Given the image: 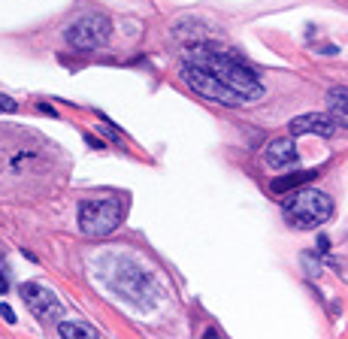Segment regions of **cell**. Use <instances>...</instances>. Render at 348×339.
Returning a JSON list of instances; mask_svg holds the SVG:
<instances>
[{"mask_svg":"<svg viewBox=\"0 0 348 339\" xmlns=\"http://www.w3.org/2000/svg\"><path fill=\"white\" fill-rule=\"evenodd\" d=\"M188 64H197L203 70H209L212 76H218L227 88H233L245 103L248 100H261L264 97V85L261 79L255 76V70H248L242 61H236L233 55H224V52H206V49H191L188 55Z\"/></svg>","mask_w":348,"mask_h":339,"instance_id":"cell-1","label":"cell"},{"mask_svg":"<svg viewBox=\"0 0 348 339\" xmlns=\"http://www.w3.org/2000/svg\"><path fill=\"white\" fill-rule=\"evenodd\" d=\"M282 197H285L282 212H285L288 224L297 227V230L321 227L333 215V200L318 188H294V191H288Z\"/></svg>","mask_w":348,"mask_h":339,"instance_id":"cell-2","label":"cell"},{"mask_svg":"<svg viewBox=\"0 0 348 339\" xmlns=\"http://www.w3.org/2000/svg\"><path fill=\"white\" fill-rule=\"evenodd\" d=\"M115 273L109 276V285L124 297V300H130V303H136V306H142V309H152L158 300H161V291H158V285H155V279L145 273V270H139L136 264H130V261H115Z\"/></svg>","mask_w":348,"mask_h":339,"instance_id":"cell-3","label":"cell"},{"mask_svg":"<svg viewBox=\"0 0 348 339\" xmlns=\"http://www.w3.org/2000/svg\"><path fill=\"white\" fill-rule=\"evenodd\" d=\"M124 200L118 197H100V200H85L79 206V230L85 236H109L118 230L124 221Z\"/></svg>","mask_w":348,"mask_h":339,"instance_id":"cell-4","label":"cell"},{"mask_svg":"<svg viewBox=\"0 0 348 339\" xmlns=\"http://www.w3.org/2000/svg\"><path fill=\"white\" fill-rule=\"evenodd\" d=\"M179 76L185 79V85H188L191 91H197V94L206 97V100H215V103H221V106H242V103H245L233 88H227L218 76H212L209 70H203V67H197V64H188V61H185V67L179 70Z\"/></svg>","mask_w":348,"mask_h":339,"instance_id":"cell-5","label":"cell"},{"mask_svg":"<svg viewBox=\"0 0 348 339\" xmlns=\"http://www.w3.org/2000/svg\"><path fill=\"white\" fill-rule=\"evenodd\" d=\"M109 33H112V21H109L103 12H85V15H79V18L67 27L64 36H67V42H70L73 49H79V52H94V49L106 45Z\"/></svg>","mask_w":348,"mask_h":339,"instance_id":"cell-6","label":"cell"},{"mask_svg":"<svg viewBox=\"0 0 348 339\" xmlns=\"http://www.w3.org/2000/svg\"><path fill=\"white\" fill-rule=\"evenodd\" d=\"M18 291H21V300L27 303V309H30L42 324H52V321H61V318H64V306H61V300H58L48 288H42V285H36V282H24Z\"/></svg>","mask_w":348,"mask_h":339,"instance_id":"cell-7","label":"cell"},{"mask_svg":"<svg viewBox=\"0 0 348 339\" xmlns=\"http://www.w3.org/2000/svg\"><path fill=\"white\" fill-rule=\"evenodd\" d=\"M297 149H294V142L288 139V136H279V139H273L270 146H267V152H264V161H267V167L270 170H288V167H294L297 164Z\"/></svg>","mask_w":348,"mask_h":339,"instance_id":"cell-8","label":"cell"},{"mask_svg":"<svg viewBox=\"0 0 348 339\" xmlns=\"http://www.w3.org/2000/svg\"><path fill=\"white\" fill-rule=\"evenodd\" d=\"M291 133L300 136V133H318V136H333L336 133V124L330 121V115H321V112H309V115H297L291 121Z\"/></svg>","mask_w":348,"mask_h":339,"instance_id":"cell-9","label":"cell"},{"mask_svg":"<svg viewBox=\"0 0 348 339\" xmlns=\"http://www.w3.org/2000/svg\"><path fill=\"white\" fill-rule=\"evenodd\" d=\"M327 115L336 127L348 130V88H330L327 91Z\"/></svg>","mask_w":348,"mask_h":339,"instance_id":"cell-10","label":"cell"},{"mask_svg":"<svg viewBox=\"0 0 348 339\" xmlns=\"http://www.w3.org/2000/svg\"><path fill=\"white\" fill-rule=\"evenodd\" d=\"M315 176H318V170H306V173L282 176V179H273V182H270V191H273V194H288V191H294V188H300V185L312 182Z\"/></svg>","mask_w":348,"mask_h":339,"instance_id":"cell-11","label":"cell"},{"mask_svg":"<svg viewBox=\"0 0 348 339\" xmlns=\"http://www.w3.org/2000/svg\"><path fill=\"white\" fill-rule=\"evenodd\" d=\"M58 333L64 339H97L100 336L97 327L82 324V321H58Z\"/></svg>","mask_w":348,"mask_h":339,"instance_id":"cell-12","label":"cell"},{"mask_svg":"<svg viewBox=\"0 0 348 339\" xmlns=\"http://www.w3.org/2000/svg\"><path fill=\"white\" fill-rule=\"evenodd\" d=\"M303 267H306L309 276H318V273H321V261H318L312 252H303Z\"/></svg>","mask_w":348,"mask_h":339,"instance_id":"cell-13","label":"cell"},{"mask_svg":"<svg viewBox=\"0 0 348 339\" xmlns=\"http://www.w3.org/2000/svg\"><path fill=\"white\" fill-rule=\"evenodd\" d=\"M0 109H3V112H15V109H18V103H15L12 97H6V94H0Z\"/></svg>","mask_w":348,"mask_h":339,"instance_id":"cell-14","label":"cell"},{"mask_svg":"<svg viewBox=\"0 0 348 339\" xmlns=\"http://www.w3.org/2000/svg\"><path fill=\"white\" fill-rule=\"evenodd\" d=\"M0 318H3L6 324H15V312H12L6 303H0Z\"/></svg>","mask_w":348,"mask_h":339,"instance_id":"cell-15","label":"cell"},{"mask_svg":"<svg viewBox=\"0 0 348 339\" xmlns=\"http://www.w3.org/2000/svg\"><path fill=\"white\" fill-rule=\"evenodd\" d=\"M327 252H330V239L321 236V239H318V255H327Z\"/></svg>","mask_w":348,"mask_h":339,"instance_id":"cell-16","label":"cell"},{"mask_svg":"<svg viewBox=\"0 0 348 339\" xmlns=\"http://www.w3.org/2000/svg\"><path fill=\"white\" fill-rule=\"evenodd\" d=\"M36 109H39V112H42V115H58V112H55V109H52V106H48V103H39V106H36Z\"/></svg>","mask_w":348,"mask_h":339,"instance_id":"cell-17","label":"cell"},{"mask_svg":"<svg viewBox=\"0 0 348 339\" xmlns=\"http://www.w3.org/2000/svg\"><path fill=\"white\" fill-rule=\"evenodd\" d=\"M6 291H9V282H6V276L0 273V294H6Z\"/></svg>","mask_w":348,"mask_h":339,"instance_id":"cell-18","label":"cell"}]
</instances>
